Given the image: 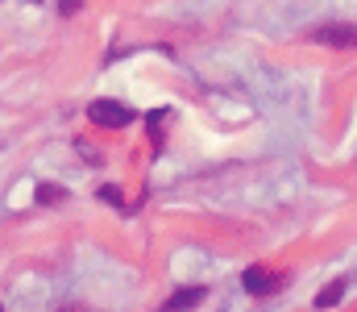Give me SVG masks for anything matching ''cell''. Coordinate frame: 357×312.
I'll use <instances>...</instances> for the list:
<instances>
[{
  "label": "cell",
  "instance_id": "1",
  "mask_svg": "<svg viewBox=\"0 0 357 312\" xmlns=\"http://www.w3.org/2000/svg\"><path fill=\"white\" fill-rule=\"evenodd\" d=\"M88 117L100 125V129H125L137 112H133L129 104H121V101H91L88 104Z\"/></svg>",
  "mask_w": 357,
  "mask_h": 312
},
{
  "label": "cell",
  "instance_id": "2",
  "mask_svg": "<svg viewBox=\"0 0 357 312\" xmlns=\"http://www.w3.org/2000/svg\"><path fill=\"white\" fill-rule=\"evenodd\" d=\"M241 283H245L250 296H274V292L287 283V275H278V271H270V267H250Z\"/></svg>",
  "mask_w": 357,
  "mask_h": 312
},
{
  "label": "cell",
  "instance_id": "3",
  "mask_svg": "<svg viewBox=\"0 0 357 312\" xmlns=\"http://www.w3.org/2000/svg\"><path fill=\"white\" fill-rule=\"evenodd\" d=\"M312 42H324V46H357V25H320V29H312Z\"/></svg>",
  "mask_w": 357,
  "mask_h": 312
},
{
  "label": "cell",
  "instance_id": "4",
  "mask_svg": "<svg viewBox=\"0 0 357 312\" xmlns=\"http://www.w3.org/2000/svg\"><path fill=\"white\" fill-rule=\"evenodd\" d=\"M345 288H349V279H345V275H341V279H333V283L316 296V309H337V304H341V296H345Z\"/></svg>",
  "mask_w": 357,
  "mask_h": 312
},
{
  "label": "cell",
  "instance_id": "5",
  "mask_svg": "<svg viewBox=\"0 0 357 312\" xmlns=\"http://www.w3.org/2000/svg\"><path fill=\"white\" fill-rule=\"evenodd\" d=\"M199 300H204V288H178V292L171 296V300H167V304H162V309H167V312L191 309V304H199Z\"/></svg>",
  "mask_w": 357,
  "mask_h": 312
},
{
  "label": "cell",
  "instance_id": "6",
  "mask_svg": "<svg viewBox=\"0 0 357 312\" xmlns=\"http://www.w3.org/2000/svg\"><path fill=\"white\" fill-rule=\"evenodd\" d=\"M59 200H67L63 188H54V184H42V188H38V205H59Z\"/></svg>",
  "mask_w": 357,
  "mask_h": 312
},
{
  "label": "cell",
  "instance_id": "7",
  "mask_svg": "<svg viewBox=\"0 0 357 312\" xmlns=\"http://www.w3.org/2000/svg\"><path fill=\"white\" fill-rule=\"evenodd\" d=\"M100 200H108V205H116V208H125V196H121V188H100Z\"/></svg>",
  "mask_w": 357,
  "mask_h": 312
},
{
  "label": "cell",
  "instance_id": "8",
  "mask_svg": "<svg viewBox=\"0 0 357 312\" xmlns=\"http://www.w3.org/2000/svg\"><path fill=\"white\" fill-rule=\"evenodd\" d=\"M79 4H84V0H59V13H63V17H75Z\"/></svg>",
  "mask_w": 357,
  "mask_h": 312
},
{
  "label": "cell",
  "instance_id": "9",
  "mask_svg": "<svg viewBox=\"0 0 357 312\" xmlns=\"http://www.w3.org/2000/svg\"><path fill=\"white\" fill-rule=\"evenodd\" d=\"M29 4H42V0H29Z\"/></svg>",
  "mask_w": 357,
  "mask_h": 312
}]
</instances>
